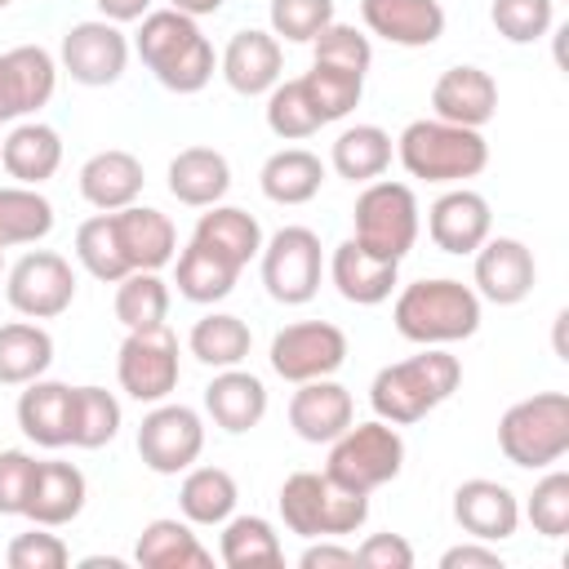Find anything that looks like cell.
Instances as JSON below:
<instances>
[{
  "label": "cell",
  "mask_w": 569,
  "mask_h": 569,
  "mask_svg": "<svg viewBox=\"0 0 569 569\" xmlns=\"http://www.w3.org/2000/svg\"><path fill=\"white\" fill-rule=\"evenodd\" d=\"M440 569H502V556L493 551V542L471 538V542L449 547V551L440 556Z\"/></svg>",
  "instance_id": "54"
},
{
  "label": "cell",
  "mask_w": 569,
  "mask_h": 569,
  "mask_svg": "<svg viewBox=\"0 0 569 569\" xmlns=\"http://www.w3.org/2000/svg\"><path fill=\"white\" fill-rule=\"evenodd\" d=\"M360 18L369 36L400 49H427L445 36L440 0H360Z\"/></svg>",
  "instance_id": "22"
},
{
  "label": "cell",
  "mask_w": 569,
  "mask_h": 569,
  "mask_svg": "<svg viewBox=\"0 0 569 569\" xmlns=\"http://www.w3.org/2000/svg\"><path fill=\"white\" fill-rule=\"evenodd\" d=\"M138 22L142 27L133 36V49L169 93H200L213 80L218 58H213V44L200 36L196 18L178 9H151Z\"/></svg>",
  "instance_id": "1"
},
{
  "label": "cell",
  "mask_w": 569,
  "mask_h": 569,
  "mask_svg": "<svg viewBox=\"0 0 569 569\" xmlns=\"http://www.w3.org/2000/svg\"><path fill=\"white\" fill-rule=\"evenodd\" d=\"M142 182H147L142 160L133 151H120V147H107V151H98V156H89L80 164V196L93 209H102V213H116L124 204H138Z\"/></svg>",
  "instance_id": "27"
},
{
  "label": "cell",
  "mask_w": 569,
  "mask_h": 569,
  "mask_svg": "<svg viewBox=\"0 0 569 569\" xmlns=\"http://www.w3.org/2000/svg\"><path fill=\"white\" fill-rule=\"evenodd\" d=\"M298 80H302V89H307L320 124H333V120L351 116L360 107V93H365V76L338 71V67H325V62H311V71L298 76Z\"/></svg>",
  "instance_id": "44"
},
{
  "label": "cell",
  "mask_w": 569,
  "mask_h": 569,
  "mask_svg": "<svg viewBox=\"0 0 569 569\" xmlns=\"http://www.w3.org/2000/svg\"><path fill=\"white\" fill-rule=\"evenodd\" d=\"M58 89V62L40 44H18L0 53V124L40 111Z\"/></svg>",
  "instance_id": "16"
},
{
  "label": "cell",
  "mask_w": 569,
  "mask_h": 569,
  "mask_svg": "<svg viewBox=\"0 0 569 569\" xmlns=\"http://www.w3.org/2000/svg\"><path fill=\"white\" fill-rule=\"evenodd\" d=\"M396 156L409 178L422 182H467L489 164V142L480 129L449 120H413L396 138Z\"/></svg>",
  "instance_id": "4"
},
{
  "label": "cell",
  "mask_w": 569,
  "mask_h": 569,
  "mask_svg": "<svg viewBox=\"0 0 569 569\" xmlns=\"http://www.w3.org/2000/svg\"><path fill=\"white\" fill-rule=\"evenodd\" d=\"M116 378L120 391L138 405H160L178 391V333L169 325H147V329H129V338L120 342L116 356Z\"/></svg>",
  "instance_id": "9"
},
{
  "label": "cell",
  "mask_w": 569,
  "mask_h": 569,
  "mask_svg": "<svg viewBox=\"0 0 569 569\" xmlns=\"http://www.w3.org/2000/svg\"><path fill=\"white\" fill-rule=\"evenodd\" d=\"M36 458L22 449H0V516H22L31 493Z\"/></svg>",
  "instance_id": "51"
},
{
  "label": "cell",
  "mask_w": 569,
  "mask_h": 569,
  "mask_svg": "<svg viewBox=\"0 0 569 569\" xmlns=\"http://www.w3.org/2000/svg\"><path fill=\"white\" fill-rule=\"evenodd\" d=\"M133 560L142 569H209L213 565V551L191 533V520L156 516V520L142 525L138 547H133Z\"/></svg>",
  "instance_id": "31"
},
{
  "label": "cell",
  "mask_w": 569,
  "mask_h": 569,
  "mask_svg": "<svg viewBox=\"0 0 569 569\" xmlns=\"http://www.w3.org/2000/svg\"><path fill=\"white\" fill-rule=\"evenodd\" d=\"M200 449H204V418L191 405H173V400L151 405V413L138 427L142 467H151L156 476H178L196 467Z\"/></svg>",
  "instance_id": "12"
},
{
  "label": "cell",
  "mask_w": 569,
  "mask_h": 569,
  "mask_svg": "<svg viewBox=\"0 0 569 569\" xmlns=\"http://www.w3.org/2000/svg\"><path fill=\"white\" fill-rule=\"evenodd\" d=\"M520 516L533 525V533L565 538L569 533V471H547L533 485V493H529V502H525Z\"/></svg>",
  "instance_id": "46"
},
{
  "label": "cell",
  "mask_w": 569,
  "mask_h": 569,
  "mask_svg": "<svg viewBox=\"0 0 569 569\" xmlns=\"http://www.w3.org/2000/svg\"><path fill=\"white\" fill-rule=\"evenodd\" d=\"M276 502L284 529L298 538H347L369 520V493H356L325 471H293Z\"/></svg>",
  "instance_id": "5"
},
{
  "label": "cell",
  "mask_w": 569,
  "mask_h": 569,
  "mask_svg": "<svg viewBox=\"0 0 569 569\" xmlns=\"http://www.w3.org/2000/svg\"><path fill=\"white\" fill-rule=\"evenodd\" d=\"M111 218H116V236L133 271H160L178 258V227L169 222V213L151 204H124Z\"/></svg>",
  "instance_id": "26"
},
{
  "label": "cell",
  "mask_w": 569,
  "mask_h": 569,
  "mask_svg": "<svg viewBox=\"0 0 569 569\" xmlns=\"http://www.w3.org/2000/svg\"><path fill=\"white\" fill-rule=\"evenodd\" d=\"M342 360H347V333L329 320H298L271 338V369L293 387L311 378H333Z\"/></svg>",
  "instance_id": "13"
},
{
  "label": "cell",
  "mask_w": 569,
  "mask_h": 569,
  "mask_svg": "<svg viewBox=\"0 0 569 569\" xmlns=\"http://www.w3.org/2000/svg\"><path fill=\"white\" fill-rule=\"evenodd\" d=\"M218 71L222 80L240 93V98H258V93H271L280 84V71H284V49L271 31H258V27H244L227 40L222 58H218Z\"/></svg>",
  "instance_id": "18"
},
{
  "label": "cell",
  "mask_w": 569,
  "mask_h": 569,
  "mask_svg": "<svg viewBox=\"0 0 569 569\" xmlns=\"http://www.w3.org/2000/svg\"><path fill=\"white\" fill-rule=\"evenodd\" d=\"M498 449L511 467H556L569 453V396L533 391L498 418Z\"/></svg>",
  "instance_id": "6"
},
{
  "label": "cell",
  "mask_w": 569,
  "mask_h": 569,
  "mask_svg": "<svg viewBox=\"0 0 569 569\" xmlns=\"http://www.w3.org/2000/svg\"><path fill=\"white\" fill-rule=\"evenodd\" d=\"M325 271L320 236L311 227H280L271 240H262V284L276 302L302 307L316 298Z\"/></svg>",
  "instance_id": "10"
},
{
  "label": "cell",
  "mask_w": 569,
  "mask_h": 569,
  "mask_svg": "<svg viewBox=\"0 0 569 569\" xmlns=\"http://www.w3.org/2000/svg\"><path fill=\"white\" fill-rule=\"evenodd\" d=\"M489 18L498 27L502 40L511 44H533L551 31L556 22V0H493L489 4Z\"/></svg>",
  "instance_id": "47"
},
{
  "label": "cell",
  "mask_w": 569,
  "mask_h": 569,
  "mask_svg": "<svg viewBox=\"0 0 569 569\" xmlns=\"http://www.w3.org/2000/svg\"><path fill=\"white\" fill-rule=\"evenodd\" d=\"M227 0H169V9H178V13H187V18H209V13H218Z\"/></svg>",
  "instance_id": "56"
},
{
  "label": "cell",
  "mask_w": 569,
  "mask_h": 569,
  "mask_svg": "<svg viewBox=\"0 0 569 569\" xmlns=\"http://www.w3.org/2000/svg\"><path fill=\"white\" fill-rule=\"evenodd\" d=\"M538 284V262L533 249L516 236H489L476 249V293L493 307H516L533 293Z\"/></svg>",
  "instance_id": "15"
},
{
  "label": "cell",
  "mask_w": 569,
  "mask_h": 569,
  "mask_svg": "<svg viewBox=\"0 0 569 569\" xmlns=\"http://www.w3.org/2000/svg\"><path fill=\"white\" fill-rule=\"evenodd\" d=\"M0 164L13 182L22 187H40L58 173L62 164V138L53 124H40V120H22L9 129V138L0 142Z\"/></svg>",
  "instance_id": "29"
},
{
  "label": "cell",
  "mask_w": 569,
  "mask_h": 569,
  "mask_svg": "<svg viewBox=\"0 0 569 569\" xmlns=\"http://www.w3.org/2000/svg\"><path fill=\"white\" fill-rule=\"evenodd\" d=\"M405 467V440L391 422L373 418V422H351L338 440H329V462L325 476L356 489V493H373L387 480H396Z\"/></svg>",
  "instance_id": "7"
},
{
  "label": "cell",
  "mask_w": 569,
  "mask_h": 569,
  "mask_svg": "<svg viewBox=\"0 0 569 569\" xmlns=\"http://www.w3.org/2000/svg\"><path fill=\"white\" fill-rule=\"evenodd\" d=\"M302 569H356V547H342L338 538H307V551L298 556Z\"/></svg>",
  "instance_id": "53"
},
{
  "label": "cell",
  "mask_w": 569,
  "mask_h": 569,
  "mask_svg": "<svg viewBox=\"0 0 569 569\" xmlns=\"http://www.w3.org/2000/svg\"><path fill=\"white\" fill-rule=\"evenodd\" d=\"M4 298L27 320H53L76 302V271L53 249L22 253L4 276Z\"/></svg>",
  "instance_id": "11"
},
{
  "label": "cell",
  "mask_w": 569,
  "mask_h": 569,
  "mask_svg": "<svg viewBox=\"0 0 569 569\" xmlns=\"http://www.w3.org/2000/svg\"><path fill=\"white\" fill-rule=\"evenodd\" d=\"M0 276H4V249H0Z\"/></svg>",
  "instance_id": "58"
},
{
  "label": "cell",
  "mask_w": 569,
  "mask_h": 569,
  "mask_svg": "<svg viewBox=\"0 0 569 569\" xmlns=\"http://www.w3.org/2000/svg\"><path fill=\"white\" fill-rule=\"evenodd\" d=\"M58 58H62V71H67L76 84H84V89H107V84H116V80L124 76V67H129V40H124V31H120L116 22L89 18V22L67 27Z\"/></svg>",
  "instance_id": "14"
},
{
  "label": "cell",
  "mask_w": 569,
  "mask_h": 569,
  "mask_svg": "<svg viewBox=\"0 0 569 569\" xmlns=\"http://www.w3.org/2000/svg\"><path fill=\"white\" fill-rule=\"evenodd\" d=\"M9 4H13V0H0V9H9Z\"/></svg>",
  "instance_id": "59"
},
{
  "label": "cell",
  "mask_w": 569,
  "mask_h": 569,
  "mask_svg": "<svg viewBox=\"0 0 569 569\" xmlns=\"http://www.w3.org/2000/svg\"><path fill=\"white\" fill-rule=\"evenodd\" d=\"M431 111H436V120L485 129L498 116V80L485 67H471V62L449 67L431 84Z\"/></svg>",
  "instance_id": "20"
},
{
  "label": "cell",
  "mask_w": 569,
  "mask_h": 569,
  "mask_svg": "<svg viewBox=\"0 0 569 569\" xmlns=\"http://www.w3.org/2000/svg\"><path fill=\"white\" fill-rule=\"evenodd\" d=\"M240 502V485L227 467H187L178 485V511L191 525H222Z\"/></svg>",
  "instance_id": "34"
},
{
  "label": "cell",
  "mask_w": 569,
  "mask_h": 569,
  "mask_svg": "<svg viewBox=\"0 0 569 569\" xmlns=\"http://www.w3.org/2000/svg\"><path fill=\"white\" fill-rule=\"evenodd\" d=\"M231 191V164L222 151L213 147H182L169 160V196L187 209H209L222 204V196Z\"/></svg>",
  "instance_id": "28"
},
{
  "label": "cell",
  "mask_w": 569,
  "mask_h": 569,
  "mask_svg": "<svg viewBox=\"0 0 569 569\" xmlns=\"http://www.w3.org/2000/svg\"><path fill=\"white\" fill-rule=\"evenodd\" d=\"M71 396H76V387H67V382H49V378L27 382V391L18 396L22 436L36 440L40 449L71 445Z\"/></svg>",
  "instance_id": "30"
},
{
  "label": "cell",
  "mask_w": 569,
  "mask_h": 569,
  "mask_svg": "<svg viewBox=\"0 0 569 569\" xmlns=\"http://www.w3.org/2000/svg\"><path fill=\"white\" fill-rule=\"evenodd\" d=\"M76 258L102 284H116V280H124L133 271L129 258H124V249H120V236H116V218L111 213H93V218H84L76 227Z\"/></svg>",
  "instance_id": "41"
},
{
  "label": "cell",
  "mask_w": 569,
  "mask_h": 569,
  "mask_svg": "<svg viewBox=\"0 0 569 569\" xmlns=\"http://www.w3.org/2000/svg\"><path fill=\"white\" fill-rule=\"evenodd\" d=\"M356 422V400L342 382L333 378H311L298 382L293 400H289V427L298 431V440L307 445H329L338 440L347 427Z\"/></svg>",
  "instance_id": "21"
},
{
  "label": "cell",
  "mask_w": 569,
  "mask_h": 569,
  "mask_svg": "<svg viewBox=\"0 0 569 569\" xmlns=\"http://www.w3.org/2000/svg\"><path fill=\"white\" fill-rule=\"evenodd\" d=\"M98 9H102V18L107 22H138V18H147L151 13V0H98Z\"/></svg>",
  "instance_id": "55"
},
{
  "label": "cell",
  "mask_w": 569,
  "mask_h": 569,
  "mask_svg": "<svg viewBox=\"0 0 569 569\" xmlns=\"http://www.w3.org/2000/svg\"><path fill=\"white\" fill-rule=\"evenodd\" d=\"M462 382V365L458 356L440 351V347H427L422 356H409V360H396L387 369L373 373V387H369V405L382 422L391 427H409L418 418H427L436 405H445Z\"/></svg>",
  "instance_id": "2"
},
{
  "label": "cell",
  "mask_w": 569,
  "mask_h": 569,
  "mask_svg": "<svg viewBox=\"0 0 569 569\" xmlns=\"http://www.w3.org/2000/svg\"><path fill=\"white\" fill-rule=\"evenodd\" d=\"M120 400L107 387H76L71 396V445L76 449H102L120 431Z\"/></svg>",
  "instance_id": "42"
},
{
  "label": "cell",
  "mask_w": 569,
  "mask_h": 569,
  "mask_svg": "<svg viewBox=\"0 0 569 569\" xmlns=\"http://www.w3.org/2000/svg\"><path fill=\"white\" fill-rule=\"evenodd\" d=\"M329 164L347 182H373L391 164V133L382 124H351V129H342L333 138Z\"/></svg>",
  "instance_id": "37"
},
{
  "label": "cell",
  "mask_w": 569,
  "mask_h": 569,
  "mask_svg": "<svg viewBox=\"0 0 569 569\" xmlns=\"http://www.w3.org/2000/svg\"><path fill=\"white\" fill-rule=\"evenodd\" d=\"M453 520L467 538L480 542H507L520 529V502L502 480L471 476L453 489Z\"/></svg>",
  "instance_id": "17"
},
{
  "label": "cell",
  "mask_w": 569,
  "mask_h": 569,
  "mask_svg": "<svg viewBox=\"0 0 569 569\" xmlns=\"http://www.w3.org/2000/svg\"><path fill=\"white\" fill-rule=\"evenodd\" d=\"M493 231V213H489V200L471 187H453L445 191L431 209H427V236L436 249L445 253H476Z\"/></svg>",
  "instance_id": "19"
},
{
  "label": "cell",
  "mask_w": 569,
  "mask_h": 569,
  "mask_svg": "<svg viewBox=\"0 0 569 569\" xmlns=\"http://www.w3.org/2000/svg\"><path fill=\"white\" fill-rule=\"evenodd\" d=\"M218 560L227 569H271L284 560L280 551V533L271 529V520L262 516H227L222 520V538H218Z\"/></svg>",
  "instance_id": "36"
},
{
  "label": "cell",
  "mask_w": 569,
  "mask_h": 569,
  "mask_svg": "<svg viewBox=\"0 0 569 569\" xmlns=\"http://www.w3.org/2000/svg\"><path fill=\"white\" fill-rule=\"evenodd\" d=\"M53 231V204L36 187H0V249L36 244Z\"/></svg>",
  "instance_id": "40"
},
{
  "label": "cell",
  "mask_w": 569,
  "mask_h": 569,
  "mask_svg": "<svg viewBox=\"0 0 569 569\" xmlns=\"http://www.w3.org/2000/svg\"><path fill=\"white\" fill-rule=\"evenodd\" d=\"M84 498H89L84 471L76 462L49 458V462H36V476H31V493H27V511L22 516L31 525L62 529V525H71L84 511Z\"/></svg>",
  "instance_id": "23"
},
{
  "label": "cell",
  "mask_w": 569,
  "mask_h": 569,
  "mask_svg": "<svg viewBox=\"0 0 569 569\" xmlns=\"http://www.w3.org/2000/svg\"><path fill=\"white\" fill-rule=\"evenodd\" d=\"M173 262H178L173 284H178V293H182L187 302H222V298L236 289V280H240V267L227 262L222 253H213V249L200 244V240H191Z\"/></svg>",
  "instance_id": "38"
},
{
  "label": "cell",
  "mask_w": 569,
  "mask_h": 569,
  "mask_svg": "<svg viewBox=\"0 0 569 569\" xmlns=\"http://www.w3.org/2000/svg\"><path fill=\"white\" fill-rule=\"evenodd\" d=\"M204 413L213 418V427H222L227 436L253 431L267 418V382L240 365L218 369L213 382L204 387Z\"/></svg>",
  "instance_id": "25"
},
{
  "label": "cell",
  "mask_w": 569,
  "mask_h": 569,
  "mask_svg": "<svg viewBox=\"0 0 569 569\" xmlns=\"http://www.w3.org/2000/svg\"><path fill=\"white\" fill-rule=\"evenodd\" d=\"M271 36L289 44H311L333 22V0H271Z\"/></svg>",
  "instance_id": "48"
},
{
  "label": "cell",
  "mask_w": 569,
  "mask_h": 569,
  "mask_svg": "<svg viewBox=\"0 0 569 569\" xmlns=\"http://www.w3.org/2000/svg\"><path fill=\"white\" fill-rule=\"evenodd\" d=\"M329 280L333 289L356 302V307H378L391 298L396 280H400V262L391 258H378L369 253L360 240H342L333 253H329Z\"/></svg>",
  "instance_id": "24"
},
{
  "label": "cell",
  "mask_w": 569,
  "mask_h": 569,
  "mask_svg": "<svg viewBox=\"0 0 569 569\" xmlns=\"http://www.w3.org/2000/svg\"><path fill=\"white\" fill-rule=\"evenodd\" d=\"M187 347H191V356H196L200 365H209V369H231V365H240V360L249 356L253 333H249V325H244L240 316H231V311H209V316H200V320L191 325Z\"/></svg>",
  "instance_id": "39"
},
{
  "label": "cell",
  "mask_w": 569,
  "mask_h": 569,
  "mask_svg": "<svg viewBox=\"0 0 569 569\" xmlns=\"http://www.w3.org/2000/svg\"><path fill=\"white\" fill-rule=\"evenodd\" d=\"M80 569H124V560L120 556H84Z\"/></svg>",
  "instance_id": "57"
},
{
  "label": "cell",
  "mask_w": 569,
  "mask_h": 569,
  "mask_svg": "<svg viewBox=\"0 0 569 569\" xmlns=\"http://www.w3.org/2000/svg\"><path fill=\"white\" fill-rule=\"evenodd\" d=\"M164 316H169V284L160 280V271H129L124 280H116V320L124 329L164 325Z\"/></svg>",
  "instance_id": "43"
},
{
  "label": "cell",
  "mask_w": 569,
  "mask_h": 569,
  "mask_svg": "<svg viewBox=\"0 0 569 569\" xmlns=\"http://www.w3.org/2000/svg\"><path fill=\"white\" fill-rule=\"evenodd\" d=\"M267 129L284 142H302L320 129V116L302 89V80H280L271 93H267Z\"/></svg>",
  "instance_id": "45"
},
{
  "label": "cell",
  "mask_w": 569,
  "mask_h": 569,
  "mask_svg": "<svg viewBox=\"0 0 569 569\" xmlns=\"http://www.w3.org/2000/svg\"><path fill=\"white\" fill-rule=\"evenodd\" d=\"M396 333L418 342V347H445V342H462L480 329V293L462 280H413L396 293L391 307Z\"/></svg>",
  "instance_id": "3"
},
{
  "label": "cell",
  "mask_w": 569,
  "mask_h": 569,
  "mask_svg": "<svg viewBox=\"0 0 569 569\" xmlns=\"http://www.w3.org/2000/svg\"><path fill=\"white\" fill-rule=\"evenodd\" d=\"M53 365V338L36 320H9L0 325V382L4 387H27L44 378Z\"/></svg>",
  "instance_id": "35"
},
{
  "label": "cell",
  "mask_w": 569,
  "mask_h": 569,
  "mask_svg": "<svg viewBox=\"0 0 569 569\" xmlns=\"http://www.w3.org/2000/svg\"><path fill=\"white\" fill-rule=\"evenodd\" d=\"M258 187L271 204H307L325 187V160L307 147H284V151L262 160Z\"/></svg>",
  "instance_id": "32"
},
{
  "label": "cell",
  "mask_w": 569,
  "mask_h": 569,
  "mask_svg": "<svg viewBox=\"0 0 569 569\" xmlns=\"http://www.w3.org/2000/svg\"><path fill=\"white\" fill-rule=\"evenodd\" d=\"M356 236L369 253L400 262L413 240H418V196L409 182H391V178H373L365 182V191L356 196Z\"/></svg>",
  "instance_id": "8"
},
{
  "label": "cell",
  "mask_w": 569,
  "mask_h": 569,
  "mask_svg": "<svg viewBox=\"0 0 569 569\" xmlns=\"http://www.w3.org/2000/svg\"><path fill=\"white\" fill-rule=\"evenodd\" d=\"M4 560H9V569H62L71 560V551H67V542L58 533H49L44 525H36V529L9 538Z\"/></svg>",
  "instance_id": "50"
},
{
  "label": "cell",
  "mask_w": 569,
  "mask_h": 569,
  "mask_svg": "<svg viewBox=\"0 0 569 569\" xmlns=\"http://www.w3.org/2000/svg\"><path fill=\"white\" fill-rule=\"evenodd\" d=\"M311 53H316V62H325V67L365 76L369 62H373V40H369L365 31H356V27H347V22L333 18V22L311 40Z\"/></svg>",
  "instance_id": "49"
},
{
  "label": "cell",
  "mask_w": 569,
  "mask_h": 569,
  "mask_svg": "<svg viewBox=\"0 0 569 569\" xmlns=\"http://www.w3.org/2000/svg\"><path fill=\"white\" fill-rule=\"evenodd\" d=\"M191 240L209 244L213 253H222L240 271L249 267V258L262 253V227H258V218L244 213V209H236V204H209V213H200Z\"/></svg>",
  "instance_id": "33"
},
{
  "label": "cell",
  "mask_w": 569,
  "mask_h": 569,
  "mask_svg": "<svg viewBox=\"0 0 569 569\" xmlns=\"http://www.w3.org/2000/svg\"><path fill=\"white\" fill-rule=\"evenodd\" d=\"M356 565L369 569H413V547L405 533H369L356 547Z\"/></svg>",
  "instance_id": "52"
}]
</instances>
